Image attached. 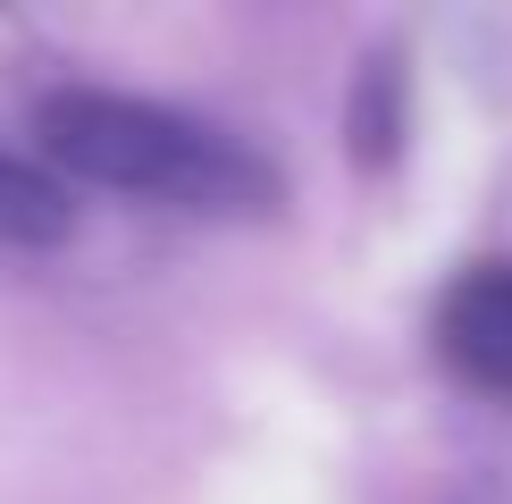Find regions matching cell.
Here are the masks:
<instances>
[{
	"label": "cell",
	"mask_w": 512,
	"mask_h": 504,
	"mask_svg": "<svg viewBox=\"0 0 512 504\" xmlns=\"http://www.w3.org/2000/svg\"><path fill=\"white\" fill-rule=\"evenodd\" d=\"M42 152L84 185L110 194H152L168 210H210V219H252L277 210V177L244 152L236 135L160 110L126 93H51L42 101Z\"/></svg>",
	"instance_id": "6da1fadb"
},
{
	"label": "cell",
	"mask_w": 512,
	"mask_h": 504,
	"mask_svg": "<svg viewBox=\"0 0 512 504\" xmlns=\"http://www.w3.org/2000/svg\"><path fill=\"white\" fill-rule=\"evenodd\" d=\"M68 227H76L68 185H59L51 168L0 152V244H59Z\"/></svg>",
	"instance_id": "3957f363"
},
{
	"label": "cell",
	"mask_w": 512,
	"mask_h": 504,
	"mask_svg": "<svg viewBox=\"0 0 512 504\" xmlns=\"http://www.w3.org/2000/svg\"><path fill=\"white\" fill-rule=\"evenodd\" d=\"M437 353L462 387L512 404V261H479L437 303Z\"/></svg>",
	"instance_id": "7a4b0ae2"
}]
</instances>
